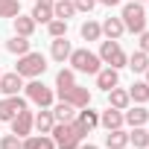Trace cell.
<instances>
[{
    "label": "cell",
    "instance_id": "cb8c5ba5",
    "mask_svg": "<svg viewBox=\"0 0 149 149\" xmlns=\"http://www.w3.org/2000/svg\"><path fill=\"white\" fill-rule=\"evenodd\" d=\"M129 97H132V102H137V105H146V102H149V82H146V79H137V82H132V88H129Z\"/></svg>",
    "mask_w": 149,
    "mask_h": 149
},
{
    "label": "cell",
    "instance_id": "ffe728a7",
    "mask_svg": "<svg viewBox=\"0 0 149 149\" xmlns=\"http://www.w3.org/2000/svg\"><path fill=\"white\" fill-rule=\"evenodd\" d=\"M126 146H129V132L123 126L105 132V149H126Z\"/></svg>",
    "mask_w": 149,
    "mask_h": 149
},
{
    "label": "cell",
    "instance_id": "1f68e13d",
    "mask_svg": "<svg viewBox=\"0 0 149 149\" xmlns=\"http://www.w3.org/2000/svg\"><path fill=\"white\" fill-rule=\"evenodd\" d=\"M47 32H50V38H64V35H67V21L53 18V21L47 24Z\"/></svg>",
    "mask_w": 149,
    "mask_h": 149
},
{
    "label": "cell",
    "instance_id": "30bf717a",
    "mask_svg": "<svg viewBox=\"0 0 149 149\" xmlns=\"http://www.w3.org/2000/svg\"><path fill=\"white\" fill-rule=\"evenodd\" d=\"M73 123H76V126H79V129L85 132V137H88V134H91V132H94V129L100 126V111H94L91 105H85V108H79V111H76Z\"/></svg>",
    "mask_w": 149,
    "mask_h": 149
},
{
    "label": "cell",
    "instance_id": "7402d4cb",
    "mask_svg": "<svg viewBox=\"0 0 149 149\" xmlns=\"http://www.w3.org/2000/svg\"><path fill=\"white\" fill-rule=\"evenodd\" d=\"M53 126H56L53 111H50V108H38V114H35V132H38V134H50Z\"/></svg>",
    "mask_w": 149,
    "mask_h": 149
},
{
    "label": "cell",
    "instance_id": "5bb4252c",
    "mask_svg": "<svg viewBox=\"0 0 149 149\" xmlns=\"http://www.w3.org/2000/svg\"><path fill=\"white\" fill-rule=\"evenodd\" d=\"M100 26H102V38L120 41V38L126 35V26H123V18H120V15H108L105 21H100Z\"/></svg>",
    "mask_w": 149,
    "mask_h": 149
},
{
    "label": "cell",
    "instance_id": "44dd1931",
    "mask_svg": "<svg viewBox=\"0 0 149 149\" xmlns=\"http://www.w3.org/2000/svg\"><path fill=\"white\" fill-rule=\"evenodd\" d=\"M108 105L111 108H120V111H126L129 105H132V97H129V88H111L108 91Z\"/></svg>",
    "mask_w": 149,
    "mask_h": 149
},
{
    "label": "cell",
    "instance_id": "d6986e66",
    "mask_svg": "<svg viewBox=\"0 0 149 149\" xmlns=\"http://www.w3.org/2000/svg\"><path fill=\"white\" fill-rule=\"evenodd\" d=\"M100 126H102L105 132H108V129H120V126H126V123H123V111L108 105L105 111H100Z\"/></svg>",
    "mask_w": 149,
    "mask_h": 149
},
{
    "label": "cell",
    "instance_id": "5b68a950",
    "mask_svg": "<svg viewBox=\"0 0 149 149\" xmlns=\"http://www.w3.org/2000/svg\"><path fill=\"white\" fill-rule=\"evenodd\" d=\"M67 64L76 70V73H88V76H94V73L102 67L100 56H97L94 50H88V47H73V53H70Z\"/></svg>",
    "mask_w": 149,
    "mask_h": 149
},
{
    "label": "cell",
    "instance_id": "7c38bea8",
    "mask_svg": "<svg viewBox=\"0 0 149 149\" xmlns=\"http://www.w3.org/2000/svg\"><path fill=\"white\" fill-rule=\"evenodd\" d=\"M94 79H97V88L100 91H111V88H117L120 85V70H114V67H108V64H102L97 73H94Z\"/></svg>",
    "mask_w": 149,
    "mask_h": 149
},
{
    "label": "cell",
    "instance_id": "9a60e30c",
    "mask_svg": "<svg viewBox=\"0 0 149 149\" xmlns=\"http://www.w3.org/2000/svg\"><path fill=\"white\" fill-rule=\"evenodd\" d=\"M70 53H73V44L67 41V35H64V38H53V41H50V58H53V61L67 64Z\"/></svg>",
    "mask_w": 149,
    "mask_h": 149
},
{
    "label": "cell",
    "instance_id": "ab89813d",
    "mask_svg": "<svg viewBox=\"0 0 149 149\" xmlns=\"http://www.w3.org/2000/svg\"><path fill=\"white\" fill-rule=\"evenodd\" d=\"M146 15H149V0H146Z\"/></svg>",
    "mask_w": 149,
    "mask_h": 149
},
{
    "label": "cell",
    "instance_id": "4dcf8cb0",
    "mask_svg": "<svg viewBox=\"0 0 149 149\" xmlns=\"http://www.w3.org/2000/svg\"><path fill=\"white\" fill-rule=\"evenodd\" d=\"M21 15V0H0V18H15Z\"/></svg>",
    "mask_w": 149,
    "mask_h": 149
},
{
    "label": "cell",
    "instance_id": "8d00e7d4",
    "mask_svg": "<svg viewBox=\"0 0 149 149\" xmlns=\"http://www.w3.org/2000/svg\"><path fill=\"white\" fill-rule=\"evenodd\" d=\"M76 149H100V146H94V143H91V140H88V143H85V140H82V143H79V146H76Z\"/></svg>",
    "mask_w": 149,
    "mask_h": 149
},
{
    "label": "cell",
    "instance_id": "836d02e7",
    "mask_svg": "<svg viewBox=\"0 0 149 149\" xmlns=\"http://www.w3.org/2000/svg\"><path fill=\"white\" fill-rule=\"evenodd\" d=\"M73 6H76V12H82V15H91L97 9V0H73Z\"/></svg>",
    "mask_w": 149,
    "mask_h": 149
},
{
    "label": "cell",
    "instance_id": "4fadbf2b",
    "mask_svg": "<svg viewBox=\"0 0 149 149\" xmlns=\"http://www.w3.org/2000/svg\"><path fill=\"white\" fill-rule=\"evenodd\" d=\"M24 76H18V73L12 70V73H0V94L3 97H15V94H21L24 91Z\"/></svg>",
    "mask_w": 149,
    "mask_h": 149
},
{
    "label": "cell",
    "instance_id": "8992f818",
    "mask_svg": "<svg viewBox=\"0 0 149 149\" xmlns=\"http://www.w3.org/2000/svg\"><path fill=\"white\" fill-rule=\"evenodd\" d=\"M100 61L102 64H108V67H114V70H123L126 64H129V53L120 47V41H114V38H105V41H100Z\"/></svg>",
    "mask_w": 149,
    "mask_h": 149
},
{
    "label": "cell",
    "instance_id": "e575fe53",
    "mask_svg": "<svg viewBox=\"0 0 149 149\" xmlns=\"http://www.w3.org/2000/svg\"><path fill=\"white\" fill-rule=\"evenodd\" d=\"M140 41H137V50H143V53H149V29H143L140 35H137Z\"/></svg>",
    "mask_w": 149,
    "mask_h": 149
},
{
    "label": "cell",
    "instance_id": "ac0fdd59",
    "mask_svg": "<svg viewBox=\"0 0 149 149\" xmlns=\"http://www.w3.org/2000/svg\"><path fill=\"white\" fill-rule=\"evenodd\" d=\"M50 111H53L56 123H70L73 117H76V111H79V108H73V105H70V102H64V100H56V102L50 105Z\"/></svg>",
    "mask_w": 149,
    "mask_h": 149
},
{
    "label": "cell",
    "instance_id": "74e56055",
    "mask_svg": "<svg viewBox=\"0 0 149 149\" xmlns=\"http://www.w3.org/2000/svg\"><path fill=\"white\" fill-rule=\"evenodd\" d=\"M35 3H38V6H53L56 0H35Z\"/></svg>",
    "mask_w": 149,
    "mask_h": 149
},
{
    "label": "cell",
    "instance_id": "484cf974",
    "mask_svg": "<svg viewBox=\"0 0 149 149\" xmlns=\"http://www.w3.org/2000/svg\"><path fill=\"white\" fill-rule=\"evenodd\" d=\"M6 50H9L12 56H24V53H29V50H32V41H29V38H24V35H12V38L6 41Z\"/></svg>",
    "mask_w": 149,
    "mask_h": 149
},
{
    "label": "cell",
    "instance_id": "60d3db41",
    "mask_svg": "<svg viewBox=\"0 0 149 149\" xmlns=\"http://www.w3.org/2000/svg\"><path fill=\"white\" fill-rule=\"evenodd\" d=\"M134 3H146V0H134Z\"/></svg>",
    "mask_w": 149,
    "mask_h": 149
},
{
    "label": "cell",
    "instance_id": "d590c367",
    "mask_svg": "<svg viewBox=\"0 0 149 149\" xmlns=\"http://www.w3.org/2000/svg\"><path fill=\"white\" fill-rule=\"evenodd\" d=\"M97 6H108V9H114V6H123V0H97Z\"/></svg>",
    "mask_w": 149,
    "mask_h": 149
},
{
    "label": "cell",
    "instance_id": "ba28073f",
    "mask_svg": "<svg viewBox=\"0 0 149 149\" xmlns=\"http://www.w3.org/2000/svg\"><path fill=\"white\" fill-rule=\"evenodd\" d=\"M9 126H12V134H18V137L24 140L26 134L35 132V111H29V105H26L24 111H18V114L9 120Z\"/></svg>",
    "mask_w": 149,
    "mask_h": 149
},
{
    "label": "cell",
    "instance_id": "603a6c76",
    "mask_svg": "<svg viewBox=\"0 0 149 149\" xmlns=\"http://www.w3.org/2000/svg\"><path fill=\"white\" fill-rule=\"evenodd\" d=\"M129 146H134V149H149V129H146V126L129 129Z\"/></svg>",
    "mask_w": 149,
    "mask_h": 149
},
{
    "label": "cell",
    "instance_id": "277c9868",
    "mask_svg": "<svg viewBox=\"0 0 149 149\" xmlns=\"http://www.w3.org/2000/svg\"><path fill=\"white\" fill-rule=\"evenodd\" d=\"M24 97H26V102H32L38 108H50L56 102V88L44 85L41 79H26L24 82Z\"/></svg>",
    "mask_w": 149,
    "mask_h": 149
},
{
    "label": "cell",
    "instance_id": "52a82bcc",
    "mask_svg": "<svg viewBox=\"0 0 149 149\" xmlns=\"http://www.w3.org/2000/svg\"><path fill=\"white\" fill-rule=\"evenodd\" d=\"M56 100H64V102H70L73 108H85V105H91V91L76 82V85H70V88L56 91Z\"/></svg>",
    "mask_w": 149,
    "mask_h": 149
},
{
    "label": "cell",
    "instance_id": "b9f144b4",
    "mask_svg": "<svg viewBox=\"0 0 149 149\" xmlns=\"http://www.w3.org/2000/svg\"><path fill=\"white\" fill-rule=\"evenodd\" d=\"M0 126H3V123H0Z\"/></svg>",
    "mask_w": 149,
    "mask_h": 149
},
{
    "label": "cell",
    "instance_id": "d4e9b609",
    "mask_svg": "<svg viewBox=\"0 0 149 149\" xmlns=\"http://www.w3.org/2000/svg\"><path fill=\"white\" fill-rule=\"evenodd\" d=\"M79 35H82V41H100V38H102V26H100V21L88 18V21L79 26Z\"/></svg>",
    "mask_w": 149,
    "mask_h": 149
},
{
    "label": "cell",
    "instance_id": "7a4b0ae2",
    "mask_svg": "<svg viewBox=\"0 0 149 149\" xmlns=\"http://www.w3.org/2000/svg\"><path fill=\"white\" fill-rule=\"evenodd\" d=\"M120 18H123L126 32H132V35H140V32L146 29V21H149L146 6H143V3H134V0H126V3H123Z\"/></svg>",
    "mask_w": 149,
    "mask_h": 149
},
{
    "label": "cell",
    "instance_id": "ee69618b",
    "mask_svg": "<svg viewBox=\"0 0 149 149\" xmlns=\"http://www.w3.org/2000/svg\"><path fill=\"white\" fill-rule=\"evenodd\" d=\"M146 129H149V126H146Z\"/></svg>",
    "mask_w": 149,
    "mask_h": 149
},
{
    "label": "cell",
    "instance_id": "f1b7e54d",
    "mask_svg": "<svg viewBox=\"0 0 149 149\" xmlns=\"http://www.w3.org/2000/svg\"><path fill=\"white\" fill-rule=\"evenodd\" d=\"M70 85H76V70H73V67H61L56 73V91L70 88Z\"/></svg>",
    "mask_w": 149,
    "mask_h": 149
},
{
    "label": "cell",
    "instance_id": "e0dca14e",
    "mask_svg": "<svg viewBox=\"0 0 149 149\" xmlns=\"http://www.w3.org/2000/svg\"><path fill=\"white\" fill-rule=\"evenodd\" d=\"M12 26H15V35L32 38V35H35V26H38V24L32 21V15H24V12H21V15H15V18H12Z\"/></svg>",
    "mask_w": 149,
    "mask_h": 149
},
{
    "label": "cell",
    "instance_id": "f35d334b",
    "mask_svg": "<svg viewBox=\"0 0 149 149\" xmlns=\"http://www.w3.org/2000/svg\"><path fill=\"white\" fill-rule=\"evenodd\" d=\"M143 79H146V82H149V67H146V70H143Z\"/></svg>",
    "mask_w": 149,
    "mask_h": 149
},
{
    "label": "cell",
    "instance_id": "4316f807",
    "mask_svg": "<svg viewBox=\"0 0 149 149\" xmlns=\"http://www.w3.org/2000/svg\"><path fill=\"white\" fill-rule=\"evenodd\" d=\"M73 15H79V12H76V6H73V0H56V3H53V18L70 21Z\"/></svg>",
    "mask_w": 149,
    "mask_h": 149
},
{
    "label": "cell",
    "instance_id": "9c48e42d",
    "mask_svg": "<svg viewBox=\"0 0 149 149\" xmlns=\"http://www.w3.org/2000/svg\"><path fill=\"white\" fill-rule=\"evenodd\" d=\"M29 102H26V97H21V94H15V97H0V123H9L18 111H24Z\"/></svg>",
    "mask_w": 149,
    "mask_h": 149
},
{
    "label": "cell",
    "instance_id": "6da1fadb",
    "mask_svg": "<svg viewBox=\"0 0 149 149\" xmlns=\"http://www.w3.org/2000/svg\"><path fill=\"white\" fill-rule=\"evenodd\" d=\"M15 73H18V76H24V79H41L44 73H47V56H44V53H35V50L18 56Z\"/></svg>",
    "mask_w": 149,
    "mask_h": 149
},
{
    "label": "cell",
    "instance_id": "8fae6325",
    "mask_svg": "<svg viewBox=\"0 0 149 149\" xmlns=\"http://www.w3.org/2000/svg\"><path fill=\"white\" fill-rule=\"evenodd\" d=\"M123 123H126L129 129H134V126H149V108L132 102V105L123 111Z\"/></svg>",
    "mask_w": 149,
    "mask_h": 149
},
{
    "label": "cell",
    "instance_id": "2e32d148",
    "mask_svg": "<svg viewBox=\"0 0 149 149\" xmlns=\"http://www.w3.org/2000/svg\"><path fill=\"white\" fill-rule=\"evenodd\" d=\"M21 149H56V140H53L50 134L32 132V134H26V137L21 140Z\"/></svg>",
    "mask_w": 149,
    "mask_h": 149
},
{
    "label": "cell",
    "instance_id": "d6a6232c",
    "mask_svg": "<svg viewBox=\"0 0 149 149\" xmlns=\"http://www.w3.org/2000/svg\"><path fill=\"white\" fill-rule=\"evenodd\" d=\"M0 149H21V137L18 134H0Z\"/></svg>",
    "mask_w": 149,
    "mask_h": 149
},
{
    "label": "cell",
    "instance_id": "f546056e",
    "mask_svg": "<svg viewBox=\"0 0 149 149\" xmlns=\"http://www.w3.org/2000/svg\"><path fill=\"white\" fill-rule=\"evenodd\" d=\"M29 15H32V21H35V24H44V26H47V24L53 21V6H38V3H35Z\"/></svg>",
    "mask_w": 149,
    "mask_h": 149
},
{
    "label": "cell",
    "instance_id": "3957f363",
    "mask_svg": "<svg viewBox=\"0 0 149 149\" xmlns=\"http://www.w3.org/2000/svg\"><path fill=\"white\" fill-rule=\"evenodd\" d=\"M50 137L56 140V149H76L85 140V132L70 120V123H56L53 132H50Z\"/></svg>",
    "mask_w": 149,
    "mask_h": 149
},
{
    "label": "cell",
    "instance_id": "7bdbcfd3",
    "mask_svg": "<svg viewBox=\"0 0 149 149\" xmlns=\"http://www.w3.org/2000/svg\"><path fill=\"white\" fill-rule=\"evenodd\" d=\"M0 73H3V70H0Z\"/></svg>",
    "mask_w": 149,
    "mask_h": 149
},
{
    "label": "cell",
    "instance_id": "83f0119b",
    "mask_svg": "<svg viewBox=\"0 0 149 149\" xmlns=\"http://www.w3.org/2000/svg\"><path fill=\"white\" fill-rule=\"evenodd\" d=\"M132 73H143L146 67H149V53H143V50H134L132 56H129V64H126Z\"/></svg>",
    "mask_w": 149,
    "mask_h": 149
}]
</instances>
